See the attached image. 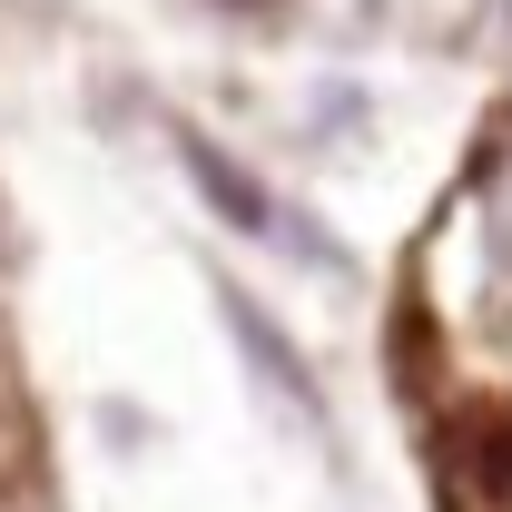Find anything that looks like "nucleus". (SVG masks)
<instances>
[{
  "mask_svg": "<svg viewBox=\"0 0 512 512\" xmlns=\"http://www.w3.org/2000/svg\"><path fill=\"white\" fill-rule=\"evenodd\" d=\"M217 316H227V335H237V355H247L256 375H266V394H276L296 424H316V414H325V394H316V365L296 355V335L266 316V306H247L237 286H217Z\"/></svg>",
  "mask_w": 512,
  "mask_h": 512,
  "instance_id": "nucleus-1",
  "label": "nucleus"
},
{
  "mask_svg": "<svg viewBox=\"0 0 512 512\" xmlns=\"http://www.w3.org/2000/svg\"><path fill=\"white\" fill-rule=\"evenodd\" d=\"M178 158H188V178L207 188V207H217L227 227H247V237H266V227H276V197L256 188V178H237L217 138H197V128H178Z\"/></svg>",
  "mask_w": 512,
  "mask_h": 512,
  "instance_id": "nucleus-2",
  "label": "nucleus"
}]
</instances>
